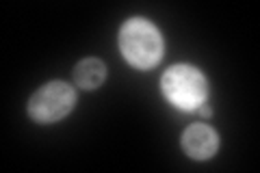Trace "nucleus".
Masks as SVG:
<instances>
[{
  "mask_svg": "<svg viewBox=\"0 0 260 173\" xmlns=\"http://www.w3.org/2000/svg\"><path fill=\"white\" fill-rule=\"evenodd\" d=\"M119 50L124 59L139 70H150L162 59V35L150 20L130 18L119 30Z\"/></svg>",
  "mask_w": 260,
  "mask_h": 173,
  "instance_id": "f257e3e1",
  "label": "nucleus"
},
{
  "mask_svg": "<svg viewBox=\"0 0 260 173\" xmlns=\"http://www.w3.org/2000/svg\"><path fill=\"white\" fill-rule=\"evenodd\" d=\"M182 150L193 160H206L219 150V134L208 123H191L182 132Z\"/></svg>",
  "mask_w": 260,
  "mask_h": 173,
  "instance_id": "20e7f679",
  "label": "nucleus"
},
{
  "mask_svg": "<svg viewBox=\"0 0 260 173\" xmlns=\"http://www.w3.org/2000/svg\"><path fill=\"white\" fill-rule=\"evenodd\" d=\"M104 78H107V65H104L100 59L89 56V59H83V61L76 63V67H74V82H76V87L91 91V89L102 87Z\"/></svg>",
  "mask_w": 260,
  "mask_h": 173,
  "instance_id": "39448f33",
  "label": "nucleus"
},
{
  "mask_svg": "<svg viewBox=\"0 0 260 173\" xmlns=\"http://www.w3.org/2000/svg\"><path fill=\"white\" fill-rule=\"evenodd\" d=\"M162 95L172 102L176 109L198 111L206 102L208 85L206 78L193 65H172L160 78Z\"/></svg>",
  "mask_w": 260,
  "mask_h": 173,
  "instance_id": "f03ea898",
  "label": "nucleus"
},
{
  "mask_svg": "<svg viewBox=\"0 0 260 173\" xmlns=\"http://www.w3.org/2000/svg\"><path fill=\"white\" fill-rule=\"evenodd\" d=\"M76 104L74 87L63 80H52L39 87L28 100V115L39 123L61 121Z\"/></svg>",
  "mask_w": 260,
  "mask_h": 173,
  "instance_id": "7ed1b4c3",
  "label": "nucleus"
},
{
  "mask_svg": "<svg viewBox=\"0 0 260 173\" xmlns=\"http://www.w3.org/2000/svg\"><path fill=\"white\" fill-rule=\"evenodd\" d=\"M200 113H202V117H210V115H213V111H210L206 104H202V106H200Z\"/></svg>",
  "mask_w": 260,
  "mask_h": 173,
  "instance_id": "423d86ee",
  "label": "nucleus"
}]
</instances>
